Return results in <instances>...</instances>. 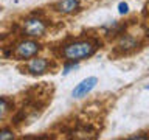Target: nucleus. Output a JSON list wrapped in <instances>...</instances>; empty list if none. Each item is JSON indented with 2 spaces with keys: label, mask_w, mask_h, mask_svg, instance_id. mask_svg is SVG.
<instances>
[{
  "label": "nucleus",
  "mask_w": 149,
  "mask_h": 140,
  "mask_svg": "<svg viewBox=\"0 0 149 140\" xmlns=\"http://www.w3.org/2000/svg\"><path fill=\"white\" fill-rule=\"evenodd\" d=\"M101 42L95 37H84V39H74L61 47V58L64 61L72 62H82L98 51Z\"/></svg>",
  "instance_id": "obj_1"
},
{
  "label": "nucleus",
  "mask_w": 149,
  "mask_h": 140,
  "mask_svg": "<svg viewBox=\"0 0 149 140\" xmlns=\"http://www.w3.org/2000/svg\"><path fill=\"white\" fill-rule=\"evenodd\" d=\"M42 50V44L37 42L33 37H25L20 42H17L16 47H14V58L17 61H30L34 56L39 55V51Z\"/></svg>",
  "instance_id": "obj_2"
},
{
  "label": "nucleus",
  "mask_w": 149,
  "mask_h": 140,
  "mask_svg": "<svg viewBox=\"0 0 149 140\" xmlns=\"http://www.w3.org/2000/svg\"><path fill=\"white\" fill-rule=\"evenodd\" d=\"M47 28L48 23L39 16H28L22 20V34L25 37H33V39L42 37L45 36Z\"/></svg>",
  "instance_id": "obj_3"
},
{
  "label": "nucleus",
  "mask_w": 149,
  "mask_h": 140,
  "mask_svg": "<svg viewBox=\"0 0 149 140\" xmlns=\"http://www.w3.org/2000/svg\"><path fill=\"white\" fill-rule=\"evenodd\" d=\"M51 69H53L51 61L47 59V58H40V56H34L33 59L26 61V65H25V72L28 75H31V76L45 75V73H48Z\"/></svg>",
  "instance_id": "obj_4"
},
{
  "label": "nucleus",
  "mask_w": 149,
  "mask_h": 140,
  "mask_svg": "<svg viewBox=\"0 0 149 140\" xmlns=\"http://www.w3.org/2000/svg\"><path fill=\"white\" fill-rule=\"evenodd\" d=\"M140 47V41L135 37L134 34L129 33H123L118 36L115 44V55H129L135 51Z\"/></svg>",
  "instance_id": "obj_5"
},
{
  "label": "nucleus",
  "mask_w": 149,
  "mask_h": 140,
  "mask_svg": "<svg viewBox=\"0 0 149 140\" xmlns=\"http://www.w3.org/2000/svg\"><path fill=\"white\" fill-rule=\"evenodd\" d=\"M96 84H98V78H96V76H87V78H84L82 81H79L76 86L73 87L72 98H76V100H79V98L87 97L88 93H90L93 89L96 87Z\"/></svg>",
  "instance_id": "obj_6"
},
{
  "label": "nucleus",
  "mask_w": 149,
  "mask_h": 140,
  "mask_svg": "<svg viewBox=\"0 0 149 140\" xmlns=\"http://www.w3.org/2000/svg\"><path fill=\"white\" fill-rule=\"evenodd\" d=\"M53 9L58 14L70 16V14H74L81 9V2L79 0H58L53 5Z\"/></svg>",
  "instance_id": "obj_7"
},
{
  "label": "nucleus",
  "mask_w": 149,
  "mask_h": 140,
  "mask_svg": "<svg viewBox=\"0 0 149 140\" xmlns=\"http://www.w3.org/2000/svg\"><path fill=\"white\" fill-rule=\"evenodd\" d=\"M13 107H14V104H13V101L9 100V98L0 97V120H3L5 117L13 111Z\"/></svg>",
  "instance_id": "obj_8"
},
{
  "label": "nucleus",
  "mask_w": 149,
  "mask_h": 140,
  "mask_svg": "<svg viewBox=\"0 0 149 140\" xmlns=\"http://www.w3.org/2000/svg\"><path fill=\"white\" fill-rule=\"evenodd\" d=\"M79 69V62H72V61H64V67H62V75L67 76L72 72Z\"/></svg>",
  "instance_id": "obj_9"
},
{
  "label": "nucleus",
  "mask_w": 149,
  "mask_h": 140,
  "mask_svg": "<svg viewBox=\"0 0 149 140\" xmlns=\"http://www.w3.org/2000/svg\"><path fill=\"white\" fill-rule=\"evenodd\" d=\"M14 137H16V134H14L13 129H8V128L0 129V140H11Z\"/></svg>",
  "instance_id": "obj_10"
},
{
  "label": "nucleus",
  "mask_w": 149,
  "mask_h": 140,
  "mask_svg": "<svg viewBox=\"0 0 149 140\" xmlns=\"http://www.w3.org/2000/svg\"><path fill=\"white\" fill-rule=\"evenodd\" d=\"M129 3L127 2H120L118 3V13L121 14V16H126V14H129Z\"/></svg>",
  "instance_id": "obj_11"
},
{
  "label": "nucleus",
  "mask_w": 149,
  "mask_h": 140,
  "mask_svg": "<svg viewBox=\"0 0 149 140\" xmlns=\"http://www.w3.org/2000/svg\"><path fill=\"white\" fill-rule=\"evenodd\" d=\"M127 139H130V140H135V139H149V135H141V134H137V135H130V137H127Z\"/></svg>",
  "instance_id": "obj_12"
},
{
  "label": "nucleus",
  "mask_w": 149,
  "mask_h": 140,
  "mask_svg": "<svg viewBox=\"0 0 149 140\" xmlns=\"http://www.w3.org/2000/svg\"><path fill=\"white\" fill-rule=\"evenodd\" d=\"M144 37H146V39H149V25L144 28Z\"/></svg>",
  "instance_id": "obj_13"
},
{
  "label": "nucleus",
  "mask_w": 149,
  "mask_h": 140,
  "mask_svg": "<svg viewBox=\"0 0 149 140\" xmlns=\"http://www.w3.org/2000/svg\"><path fill=\"white\" fill-rule=\"evenodd\" d=\"M144 89H146V90H149V83L146 84V86H144Z\"/></svg>",
  "instance_id": "obj_14"
}]
</instances>
